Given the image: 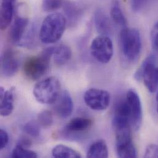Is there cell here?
I'll use <instances>...</instances> for the list:
<instances>
[{"label": "cell", "mask_w": 158, "mask_h": 158, "mask_svg": "<svg viewBox=\"0 0 158 158\" xmlns=\"http://www.w3.org/2000/svg\"><path fill=\"white\" fill-rule=\"evenodd\" d=\"M54 103V111L60 118H67L72 114L73 101L67 90L62 91Z\"/></svg>", "instance_id": "30bf717a"}, {"label": "cell", "mask_w": 158, "mask_h": 158, "mask_svg": "<svg viewBox=\"0 0 158 158\" xmlns=\"http://www.w3.org/2000/svg\"><path fill=\"white\" fill-rule=\"evenodd\" d=\"M52 56L51 46L45 49L40 54L27 59L23 65L25 76L34 81L41 78L48 72Z\"/></svg>", "instance_id": "3957f363"}, {"label": "cell", "mask_w": 158, "mask_h": 158, "mask_svg": "<svg viewBox=\"0 0 158 158\" xmlns=\"http://www.w3.org/2000/svg\"><path fill=\"white\" fill-rule=\"evenodd\" d=\"M94 24L97 30L101 35L108 36L111 31L110 20L102 9H97L95 12Z\"/></svg>", "instance_id": "e0dca14e"}, {"label": "cell", "mask_w": 158, "mask_h": 158, "mask_svg": "<svg viewBox=\"0 0 158 158\" xmlns=\"http://www.w3.org/2000/svg\"><path fill=\"white\" fill-rule=\"evenodd\" d=\"M127 100L131 108L130 121L132 127L137 131L141 127L143 119L142 105L139 95L133 89H130L126 94Z\"/></svg>", "instance_id": "ba28073f"}, {"label": "cell", "mask_w": 158, "mask_h": 158, "mask_svg": "<svg viewBox=\"0 0 158 158\" xmlns=\"http://www.w3.org/2000/svg\"><path fill=\"white\" fill-rule=\"evenodd\" d=\"M144 158H158V145H149L146 148Z\"/></svg>", "instance_id": "4316f807"}, {"label": "cell", "mask_w": 158, "mask_h": 158, "mask_svg": "<svg viewBox=\"0 0 158 158\" xmlns=\"http://www.w3.org/2000/svg\"><path fill=\"white\" fill-rule=\"evenodd\" d=\"M16 0H1L0 28L6 30L12 22Z\"/></svg>", "instance_id": "5bb4252c"}, {"label": "cell", "mask_w": 158, "mask_h": 158, "mask_svg": "<svg viewBox=\"0 0 158 158\" xmlns=\"http://www.w3.org/2000/svg\"><path fill=\"white\" fill-rule=\"evenodd\" d=\"M92 57L101 64H108L113 56V44L111 40L106 35H101L95 38L90 44Z\"/></svg>", "instance_id": "8992f818"}, {"label": "cell", "mask_w": 158, "mask_h": 158, "mask_svg": "<svg viewBox=\"0 0 158 158\" xmlns=\"http://www.w3.org/2000/svg\"><path fill=\"white\" fill-rule=\"evenodd\" d=\"M156 109H157V112L158 113V92L157 95H156Z\"/></svg>", "instance_id": "f546056e"}, {"label": "cell", "mask_w": 158, "mask_h": 158, "mask_svg": "<svg viewBox=\"0 0 158 158\" xmlns=\"http://www.w3.org/2000/svg\"><path fill=\"white\" fill-rule=\"evenodd\" d=\"M52 58L56 64L64 65L72 58V52L69 46L66 44H59L52 46Z\"/></svg>", "instance_id": "2e32d148"}, {"label": "cell", "mask_w": 158, "mask_h": 158, "mask_svg": "<svg viewBox=\"0 0 158 158\" xmlns=\"http://www.w3.org/2000/svg\"><path fill=\"white\" fill-rule=\"evenodd\" d=\"M92 124V121L89 118L75 117L66 125L65 131L69 133L77 134L87 131Z\"/></svg>", "instance_id": "9a60e30c"}, {"label": "cell", "mask_w": 158, "mask_h": 158, "mask_svg": "<svg viewBox=\"0 0 158 158\" xmlns=\"http://www.w3.org/2000/svg\"><path fill=\"white\" fill-rule=\"evenodd\" d=\"M29 20L25 17L17 16L10 27L9 38L12 43L20 44L26 34Z\"/></svg>", "instance_id": "8fae6325"}, {"label": "cell", "mask_w": 158, "mask_h": 158, "mask_svg": "<svg viewBox=\"0 0 158 158\" xmlns=\"http://www.w3.org/2000/svg\"><path fill=\"white\" fill-rule=\"evenodd\" d=\"M65 17L59 12L50 14L43 20L39 33L40 41L44 44H54L62 37L67 26Z\"/></svg>", "instance_id": "6da1fadb"}, {"label": "cell", "mask_w": 158, "mask_h": 158, "mask_svg": "<svg viewBox=\"0 0 158 158\" xmlns=\"http://www.w3.org/2000/svg\"><path fill=\"white\" fill-rule=\"evenodd\" d=\"M60 82L51 77L40 81L34 87L33 93L36 100L42 104L54 103L60 94Z\"/></svg>", "instance_id": "277c9868"}, {"label": "cell", "mask_w": 158, "mask_h": 158, "mask_svg": "<svg viewBox=\"0 0 158 158\" xmlns=\"http://www.w3.org/2000/svg\"><path fill=\"white\" fill-rule=\"evenodd\" d=\"M65 0H42V8L44 11L54 12L62 7Z\"/></svg>", "instance_id": "cb8c5ba5"}, {"label": "cell", "mask_w": 158, "mask_h": 158, "mask_svg": "<svg viewBox=\"0 0 158 158\" xmlns=\"http://www.w3.org/2000/svg\"><path fill=\"white\" fill-rule=\"evenodd\" d=\"M63 7L67 22L72 25L78 22L84 11L83 4L75 1H65Z\"/></svg>", "instance_id": "7c38bea8"}, {"label": "cell", "mask_w": 158, "mask_h": 158, "mask_svg": "<svg viewBox=\"0 0 158 158\" xmlns=\"http://www.w3.org/2000/svg\"><path fill=\"white\" fill-rule=\"evenodd\" d=\"M151 41L153 48L158 53V21L152 30Z\"/></svg>", "instance_id": "d4e9b609"}, {"label": "cell", "mask_w": 158, "mask_h": 158, "mask_svg": "<svg viewBox=\"0 0 158 158\" xmlns=\"http://www.w3.org/2000/svg\"><path fill=\"white\" fill-rule=\"evenodd\" d=\"M149 0H131L132 9L136 12H140L144 9Z\"/></svg>", "instance_id": "484cf974"}, {"label": "cell", "mask_w": 158, "mask_h": 158, "mask_svg": "<svg viewBox=\"0 0 158 158\" xmlns=\"http://www.w3.org/2000/svg\"><path fill=\"white\" fill-rule=\"evenodd\" d=\"M20 62L17 55L12 49H6L1 58V74L7 78L15 75L19 70Z\"/></svg>", "instance_id": "9c48e42d"}, {"label": "cell", "mask_w": 158, "mask_h": 158, "mask_svg": "<svg viewBox=\"0 0 158 158\" xmlns=\"http://www.w3.org/2000/svg\"><path fill=\"white\" fill-rule=\"evenodd\" d=\"M87 158H106L108 156V150L106 142L103 140H98L94 142L89 148Z\"/></svg>", "instance_id": "ac0fdd59"}, {"label": "cell", "mask_w": 158, "mask_h": 158, "mask_svg": "<svg viewBox=\"0 0 158 158\" xmlns=\"http://www.w3.org/2000/svg\"><path fill=\"white\" fill-rule=\"evenodd\" d=\"M40 125L39 123L34 121H30L27 123L23 127V131L28 134V135L36 138L38 137L40 135Z\"/></svg>", "instance_id": "603a6c76"}, {"label": "cell", "mask_w": 158, "mask_h": 158, "mask_svg": "<svg viewBox=\"0 0 158 158\" xmlns=\"http://www.w3.org/2000/svg\"><path fill=\"white\" fill-rule=\"evenodd\" d=\"M17 144L25 148H29L31 146V141L27 137H22L19 139Z\"/></svg>", "instance_id": "f1b7e54d"}, {"label": "cell", "mask_w": 158, "mask_h": 158, "mask_svg": "<svg viewBox=\"0 0 158 158\" xmlns=\"http://www.w3.org/2000/svg\"><path fill=\"white\" fill-rule=\"evenodd\" d=\"M9 135L3 129H0V150H4L9 143Z\"/></svg>", "instance_id": "83f0119b"}, {"label": "cell", "mask_w": 158, "mask_h": 158, "mask_svg": "<svg viewBox=\"0 0 158 158\" xmlns=\"http://www.w3.org/2000/svg\"><path fill=\"white\" fill-rule=\"evenodd\" d=\"M110 93L103 89L91 88L84 95V100L86 105L95 111L106 110L110 103Z\"/></svg>", "instance_id": "52a82bcc"}, {"label": "cell", "mask_w": 158, "mask_h": 158, "mask_svg": "<svg viewBox=\"0 0 158 158\" xmlns=\"http://www.w3.org/2000/svg\"><path fill=\"white\" fill-rule=\"evenodd\" d=\"M0 114L6 117L13 112L14 109V89L10 88L5 90L2 87L0 88Z\"/></svg>", "instance_id": "4fadbf2b"}, {"label": "cell", "mask_w": 158, "mask_h": 158, "mask_svg": "<svg viewBox=\"0 0 158 158\" xmlns=\"http://www.w3.org/2000/svg\"><path fill=\"white\" fill-rule=\"evenodd\" d=\"M156 57L154 55L148 56L142 62L135 73V78L142 79L143 83L151 93H154L158 88V67Z\"/></svg>", "instance_id": "5b68a950"}, {"label": "cell", "mask_w": 158, "mask_h": 158, "mask_svg": "<svg viewBox=\"0 0 158 158\" xmlns=\"http://www.w3.org/2000/svg\"><path fill=\"white\" fill-rule=\"evenodd\" d=\"M11 156L14 158H36L38 155L35 152L17 144L12 152Z\"/></svg>", "instance_id": "44dd1931"}, {"label": "cell", "mask_w": 158, "mask_h": 158, "mask_svg": "<svg viewBox=\"0 0 158 158\" xmlns=\"http://www.w3.org/2000/svg\"><path fill=\"white\" fill-rule=\"evenodd\" d=\"M37 121L41 127L44 128L50 127L54 122L52 113L48 110L41 111L38 115Z\"/></svg>", "instance_id": "7402d4cb"}, {"label": "cell", "mask_w": 158, "mask_h": 158, "mask_svg": "<svg viewBox=\"0 0 158 158\" xmlns=\"http://www.w3.org/2000/svg\"><path fill=\"white\" fill-rule=\"evenodd\" d=\"M53 157L56 158H81L82 156L78 152L64 145H57L52 150Z\"/></svg>", "instance_id": "ffe728a7"}, {"label": "cell", "mask_w": 158, "mask_h": 158, "mask_svg": "<svg viewBox=\"0 0 158 158\" xmlns=\"http://www.w3.org/2000/svg\"><path fill=\"white\" fill-rule=\"evenodd\" d=\"M119 47L124 59L130 63L137 61L142 48L139 31L134 28H124L119 34Z\"/></svg>", "instance_id": "7a4b0ae2"}, {"label": "cell", "mask_w": 158, "mask_h": 158, "mask_svg": "<svg viewBox=\"0 0 158 158\" xmlns=\"http://www.w3.org/2000/svg\"><path fill=\"white\" fill-rule=\"evenodd\" d=\"M110 17L111 20L117 25L127 27V20L121 9V5L118 1L114 0L113 1L110 9Z\"/></svg>", "instance_id": "d6986e66"}]
</instances>
